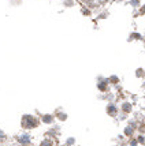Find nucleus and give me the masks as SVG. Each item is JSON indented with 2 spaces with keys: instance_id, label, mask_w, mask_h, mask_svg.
I'll return each mask as SVG.
<instances>
[{
  "instance_id": "1",
  "label": "nucleus",
  "mask_w": 145,
  "mask_h": 146,
  "mask_svg": "<svg viewBox=\"0 0 145 146\" xmlns=\"http://www.w3.org/2000/svg\"><path fill=\"white\" fill-rule=\"evenodd\" d=\"M37 124V120L33 117V116H23V120H22V126L26 128H33Z\"/></svg>"
},
{
  "instance_id": "2",
  "label": "nucleus",
  "mask_w": 145,
  "mask_h": 146,
  "mask_svg": "<svg viewBox=\"0 0 145 146\" xmlns=\"http://www.w3.org/2000/svg\"><path fill=\"white\" fill-rule=\"evenodd\" d=\"M19 143H22V145H26V143H30V135H27V134H23V135H21L19 137Z\"/></svg>"
},
{
  "instance_id": "3",
  "label": "nucleus",
  "mask_w": 145,
  "mask_h": 146,
  "mask_svg": "<svg viewBox=\"0 0 145 146\" xmlns=\"http://www.w3.org/2000/svg\"><path fill=\"white\" fill-rule=\"evenodd\" d=\"M107 112L108 115H111V116H114V115L116 113V108H115V105H112V104H110L107 108Z\"/></svg>"
},
{
  "instance_id": "4",
  "label": "nucleus",
  "mask_w": 145,
  "mask_h": 146,
  "mask_svg": "<svg viewBox=\"0 0 145 146\" xmlns=\"http://www.w3.org/2000/svg\"><path fill=\"white\" fill-rule=\"evenodd\" d=\"M43 121H45V123H52V121H53V117H52L51 115H45V116H43Z\"/></svg>"
},
{
  "instance_id": "5",
  "label": "nucleus",
  "mask_w": 145,
  "mask_h": 146,
  "mask_svg": "<svg viewBox=\"0 0 145 146\" xmlns=\"http://www.w3.org/2000/svg\"><path fill=\"white\" fill-rule=\"evenodd\" d=\"M123 111L130 112V111H132V108H130V104H123Z\"/></svg>"
},
{
  "instance_id": "6",
  "label": "nucleus",
  "mask_w": 145,
  "mask_h": 146,
  "mask_svg": "<svg viewBox=\"0 0 145 146\" xmlns=\"http://www.w3.org/2000/svg\"><path fill=\"white\" fill-rule=\"evenodd\" d=\"M40 146H51V141L44 139L43 142H41V145H40Z\"/></svg>"
},
{
  "instance_id": "7",
  "label": "nucleus",
  "mask_w": 145,
  "mask_h": 146,
  "mask_svg": "<svg viewBox=\"0 0 145 146\" xmlns=\"http://www.w3.org/2000/svg\"><path fill=\"white\" fill-rule=\"evenodd\" d=\"M133 133V130H132V127H127V130L126 131H125V134H126V135H130V134Z\"/></svg>"
},
{
  "instance_id": "8",
  "label": "nucleus",
  "mask_w": 145,
  "mask_h": 146,
  "mask_svg": "<svg viewBox=\"0 0 145 146\" xmlns=\"http://www.w3.org/2000/svg\"><path fill=\"white\" fill-rule=\"evenodd\" d=\"M4 139H6V134H3L0 131V141H4Z\"/></svg>"
}]
</instances>
